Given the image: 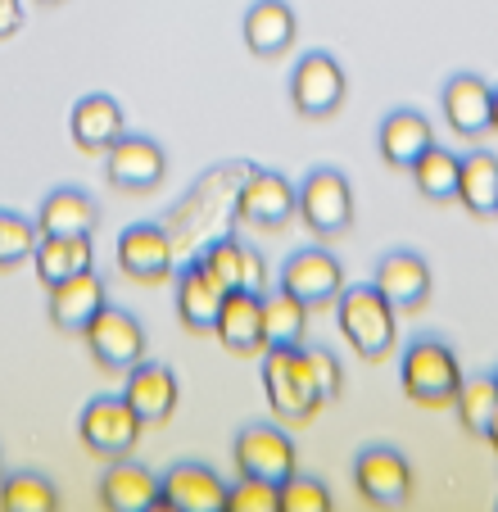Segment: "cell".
<instances>
[{"label":"cell","mask_w":498,"mask_h":512,"mask_svg":"<svg viewBox=\"0 0 498 512\" xmlns=\"http://www.w3.org/2000/svg\"><path fill=\"white\" fill-rule=\"evenodd\" d=\"M163 481V499L173 503L177 512H227V485L218 472L200 463H177Z\"/></svg>","instance_id":"obj_21"},{"label":"cell","mask_w":498,"mask_h":512,"mask_svg":"<svg viewBox=\"0 0 498 512\" xmlns=\"http://www.w3.org/2000/svg\"><path fill=\"white\" fill-rule=\"evenodd\" d=\"M236 472L240 476H259V481H290L295 476V445H290V435L281 426H245L236 435Z\"/></svg>","instance_id":"obj_9"},{"label":"cell","mask_w":498,"mask_h":512,"mask_svg":"<svg viewBox=\"0 0 498 512\" xmlns=\"http://www.w3.org/2000/svg\"><path fill=\"white\" fill-rule=\"evenodd\" d=\"M372 286L394 304V313H417L426 300H431L435 277H431V263H426L417 250H390V254H381V263H376Z\"/></svg>","instance_id":"obj_12"},{"label":"cell","mask_w":498,"mask_h":512,"mask_svg":"<svg viewBox=\"0 0 498 512\" xmlns=\"http://www.w3.org/2000/svg\"><path fill=\"white\" fill-rule=\"evenodd\" d=\"M295 213L317 241L345 236L349 223H354V186H349V177L340 168H313L295 186Z\"/></svg>","instance_id":"obj_3"},{"label":"cell","mask_w":498,"mask_h":512,"mask_svg":"<svg viewBox=\"0 0 498 512\" xmlns=\"http://www.w3.org/2000/svg\"><path fill=\"white\" fill-rule=\"evenodd\" d=\"M345 91H349L345 68L326 50H308L295 64V73H290V105L304 118H331L345 105Z\"/></svg>","instance_id":"obj_5"},{"label":"cell","mask_w":498,"mask_h":512,"mask_svg":"<svg viewBox=\"0 0 498 512\" xmlns=\"http://www.w3.org/2000/svg\"><path fill=\"white\" fill-rule=\"evenodd\" d=\"M485 440H489V445H494V449H498V413H494V422H489V431H485Z\"/></svg>","instance_id":"obj_39"},{"label":"cell","mask_w":498,"mask_h":512,"mask_svg":"<svg viewBox=\"0 0 498 512\" xmlns=\"http://www.w3.org/2000/svg\"><path fill=\"white\" fill-rule=\"evenodd\" d=\"M32 268L46 286L91 272V236H41L32 250Z\"/></svg>","instance_id":"obj_27"},{"label":"cell","mask_w":498,"mask_h":512,"mask_svg":"<svg viewBox=\"0 0 498 512\" xmlns=\"http://www.w3.org/2000/svg\"><path fill=\"white\" fill-rule=\"evenodd\" d=\"M227 512H281V485L240 476L236 485H227Z\"/></svg>","instance_id":"obj_34"},{"label":"cell","mask_w":498,"mask_h":512,"mask_svg":"<svg viewBox=\"0 0 498 512\" xmlns=\"http://www.w3.org/2000/svg\"><path fill=\"white\" fill-rule=\"evenodd\" d=\"M159 494H163L159 476L141 463H127V458H118L105 472V481H100V503H105L109 512H145Z\"/></svg>","instance_id":"obj_26"},{"label":"cell","mask_w":498,"mask_h":512,"mask_svg":"<svg viewBox=\"0 0 498 512\" xmlns=\"http://www.w3.org/2000/svg\"><path fill=\"white\" fill-rule=\"evenodd\" d=\"M399 386L417 408H449L462 390V363L449 340L422 336L403 349Z\"/></svg>","instance_id":"obj_1"},{"label":"cell","mask_w":498,"mask_h":512,"mask_svg":"<svg viewBox=\"0 0 498 512\" xmlns=\"http://www.w3.org/2000/svg\"><path fill=\"white\" fill-rule=\"evenodd\" d=\"M195 259L204 263V272H209L213 281H218L222 290H254V295H263V281H268V268H263V259L249 245H240L236 236H222V241H209Z\"/></svg>","instance_id":"obj_16"},{"label":"cell","mask_w":498,"mask_h":512,"mask_svg":"<svg viewBox=\"0 0 498 512\" xmlns=\"http://www.w3.org/2000/svg\"><path fill=\"white\" fill-rule=\"evenodd\" d=\"M240 32H245V46L254 50V55L272 59V55H286L290 46H295V10H290L286 0H254L245 10V23H240Z\"/></svg>","instance_id":"obj_22"},{"label":"cell","mask_w":498,"mask_h":512,"mask_svg":"<svg viewBox=\"0 0 498 512\" xmlns=\"http://www.w3.org/2000/svg\"><path fill=\"white\" fill-rule=\"evenodd\" d=\"M458 204L471 218H498V159L489 150H471L462 159Z\"/></svg>","instance_id":"obj_29"},{"label":"cell","mask_w":498,"mask_h":512,"mask_svg":"<svg viewBox=\"0 0 498 512\" xmlns=\"http://www.w3.org/2000/svg\"><path fill=\"white\" fill-rule=\"evenodd\" d=\"M68 132H73L77 150H87V155H105L109 145L127 132L123 127V109H118L114 96L96 91V96H82L68 114Z\"/></svg>","instance_id":"obj_20"},{"label":"cell","mask_w":498,"mask_h":512,"mask_svg":"<svg viewBox=\"0 0 498 512\" xmlns=\"http://www.w3.org/2000/svg\"><path fill=\"white\" fill-rule=\"evenodd\" d=\"M444 118H449V127L458 136H467V141H476V136L494 132V87H489L480 73H453L449 82H444Z\"/></svg>","instance_id":"obj_14"},{"label":"cell","mask_w":498,"mask_h":512,"mask_svg":"<svg viewBox=\"0 0 498 512\" xmlns=\"http://www.w3.org/2000/svg\"><path fill=\"white\" fill-rule=\"evenodd\" d=\"M213 336L231 354H263L268 349V340H263V295H254V290H227L218 322H213Z\"/></svg>","instance_id":"obj_17"},{"label":"cell","mask_w":498,"mask_h":512,"mask_svg":"<svg viewBox=\"0 0 498 512\" xmlns=\"http://www.w3.org/2000/svg\"><path fill=\"white\" fill-rule=\"evenodd\" d=\"M163 173H168V159H163L159 141H150V136L123 132L105 150V177L118 191H154L163 182Z\"/></svg>","instance_id":"obj_11"},{"label":"cell","mask_w":498,"mask_h":512,"mask_svg":"<svg viewBox=\"0 0 498 512\" xmlns=\"http://www.w3.org/2000/svg\"><path fill=\"white\" fill-rule=\"evenodd\" d=\"M354 485L367 503H376V508H399V503H408V494H412V467L399 449L372 445L358 454Z\"/></svg>","instance_id":"obj_10"},{"label":"cell","mask_w":498,"mask_h":512,"mask_svg":"<svg viewBox=\"0 0 498 512\" xmlns=\"http://www.w3.org/2000/svg\"><path fill=\"white\" fill-rule=\"evenodd\" d=\"M145 512H177V508H173V503H168V499H163V494H159V499H154Z\"/></svg>","instance_id":"obj_38"},{"label":"cell","mask_w":498,"mask_h":512,"mask_svg":"<svg viewBox=\"0 0 498 512\" xmlns=\"http://www.w3.org/2000/svg\"><path fill=\"white\" fill-rule=\"evenodd\" d=\"M100 309H105V281L96 272H77L50 286V322L59 331H82Z\"/></svg>","instance_id":"obj_23"},{"label":"cell","mask_w":498,"mask_h":512,"mask_svg":"<svg viewBox=\"0 0 498 512\" xmlns=\"http://www.w3.org/2000/svg\"><path fill=\"white\" fill-rule=\"evenodd\" d=\"M37 241H41L37 223H28L23 213L0 209V268H19V263H28L32 250H37Z\"/></svg>","instance_id":"obj_33"},{"label":"cell","mask_w":498,"mask_h":512,"mask_svg":"<svg viewBox=\"0 0 498 512\" xmlns=\"http://www.w3.org/2000/svg\"><path fill=\"white\" fill-rule=\"evenodd\" d=\"M123 399L136 408V417H141L145 426H159L173 417L177 408V377L173 368H163V363H136V368H127V386H123Z\"/></svg>","instance_id":"obj_19"},{"label":"cell","mask_w":498,"mask_h":512,"mask_svg":"<svg viewBox=\"0 0 498 512\" xmlns=\"http://www.w3.org/2000/svg\"><path fill=\"white\" fill-rule=\"evenodd\" d=\"M453 408H458L462 431L485 435L498 413V381L494 377H462V390H458V399H453Z\"/></svg>","instance_id":"obj_31"},{"label":"cell","mask_w":498,"mask_h":512,"mask_svg":"<svg viewBox=\"0 0 498 512\" xmlns=\"http://www.w3.org/2000/svg\"><path fill=\"white\" fill-rule=\"evenodd\" d=\"M494 381H498V368H494Z\"/></svg>","instance_id":"obj_42"},{"label":"cell","mask_w":498,"mask_h":512,"mask_svg":"<svg viewBox=\"0 0 498 512\" xmlns=\"http://www.w3.org/2000/svg\"><path fill=\"white\" fill-rule=\"evenodd\" d=\"M431 145H435V132H431V123H426V114H417V109H390V114L381 118L376 150H381L385 168H403V173H408V168L422 159V150H431Z\"/></svg>","instance_id":"obj_18"},{"label":"cell","mask_w":498,"mask_h":512,"mask_svg":"<svg viewBox=\"0 0 498 512\" xmlns=\"http://www.w3.org/2000/svg\"><path fill=\"white\" fill-rule=\"evenodd\" d=\"M118 268L141 286H159L173 277V236L159 223H132L118 236Z\"/></svg>","instance_id":"obj_13"},{"label":"cell","mask_w":498,"mask_h":512,"mask_svg":"<svg viewBox=\"0 0 498 512\" xmlns=\"http://www.w3.org/2000/svg\"><path fill=\"white\" fill-rule=\"evenodd\" d=\"M336 322L358 358H385L394 349V304L376 286H345L336 300Z\"/></svg>","instance_id":"obj_4"},{"label":"cell","mask_w":498,"mask_h":512,"mask_svg":"<svg viewBox=\"0 0 498 512\" xmlns=\"http://www.w3.org/2000/svg\"><path fill=\"white\" fill-rule=\"evenodd\" d=\"M41 5H59V0H41Z\"/></svg>","instance_id":"obj_41"},{"label":"cell","mask_w":498,"mask_h":512,"mask_svg":"<svg viewBox=\"0 0 498 512\" xmlns=\"http://www.w3.org/2000/svg\"><path fill=\"white\" fill-rule=\"evenodd\" d=\"M281 290H290L308 309H326V304H336L340 290H345V268H340V259L326 254L322 245H308V250L286 259V268H281Z\"/></svg>","instance_id":"obj_7"},{"label":"cell","mask_w":498,"mask_h":512,"mask_svg":"<svg viewBox=\"0 0 498 512\" xmlns=\"http://www.w3.org/2000/svg\"><path fill=\"white\" fill-rule=\"evenodd\" d=\"M82 336H87V349L100 368H136L145 358L141 322H136L127 309H114V304H105V309L82 327Z\"/></svg>","instance_id":"obj_8"},{"label":"cell","mask_w":498,"mask_h":512,"mask_svg":"<svg viewBox=\"0 0 498 512\" xmlns=\"http://www.w3.org/2000/svg\"><path fill=\"white\" fill-rule=\"evenodd\" d=\"M489 118H494V132H498V87H494V114Z\"/></svg>","instance_id":"obj_40"},{"label":"cell","mask_w":498,"mask_h":512,"mask_svg":"<svg viewBox=\"0 0 498 512\" xmlns=\"http://www.w3.org/2000/svg\"><path fill=\"white\" fill-rule=\"evenodd\" d=\"M308 331V304L295 300L290 290H277V295H263V340L272 345H304Z\"/></svg>","instance_id":"obj_30"},{"label":"cell","mask_w":498,"mask_h":512,"mask_svg":"<svg viewBox=\"0 0 498 512\" xmlns=\"http://www.w3.org/2000/svg\"><path fill=\"white\" fill-rule=\"evenodd\" d=\"M281 512H331V490L313 476L281 481Z\"/></svg>","instance_id":"obj_36"},{"label":"cell","mask_w":498,"mask_h":512,"mask_svg":"<svg viewBox=\"0 0 498 512\" xmlns=\"http://www.w3.org/2000/svg\"><path fill=\"white\" fill-rule=\"evenodd\" d=\"M0 512H59V494L46 476L19 472L0 481Z\"/></svg>","instance_id":"obj_32"},{"label":"cell","mask_w":498,"mask_h":512,"mask_svg":"<svg viewBox=\"0 0 498 512\" xmlns=\"http://www.w3.org/2000/svg\"><path fill=\"white\" fill-rule=\"evenodd\" d=\"M295 213V186L272 168H254L236 191V218L249 227H281Z\"/></svg>","instance_id":"obj_15"},{"label":"cell","mask_w":498,"mask_h":512,"mask_svg":"<svg viewBox=\"0 0 498 512\" xmlns=\"http://www.w3.org/2000/svg\"><path fill=\"white\" fill-rule=\"evenodd\" d=\"M100 223V209L87 191H73V186H59L41 200L37 213V232L41 236H91Z\"/></svg>","instance_id":"obj_25"},{"label":"cell","mask_w":498,"mask_h":512,"mask_svg":"<svg viewBox=\"0 0 498 512\" xmlns=\"http://www.w3.org/2000/svg\"><path fill=\"white\" fill-rule=\"evenodd\" d=\"M263 395H268L277 422H286V426L313 422L317 408H322V399H317L313 377H308L304 345H272V349H263Z\"/></svg>","instance_id":"obj_2"},{"label":"cell","mask_w":498,"mask_h":512,"mask_svg":"<svg viewBox=\"0 0 498 512\" xmlns=\"http://www.w3.org/2000/svg\"><path fill=\"white\" fill-rule=\"evenodd\" d=\"M222 300H227V290L204 272V263L200 259L186 263L182 277H177V318H182V327L186 331H213Z\"/></svg>","instance_id":"obj_24"},{"label":"cell","mask_w":498,"mask_h":512,"mask_svg":"<svg viewBox=\"0 0 498 512\" xmlns=\"http://www.w3.org/2000/svg\"><path fill=\"white\" fill-rule=\"evenodd\" d=\"M23 28V0H0V41Z\"/></svg>","instance_id":"obj_37"},{"label":"cell","mask_w":498,"mask_h":512,"mask_svg":"<svg viewBox=\"0 0 498 512\" xmlns=\"http://www.w3.org/2000/svg\"><path fill=\"white\" fill-rule=\"evenodd\" d=\"M304 363H308V377H313V390H317V399H322V408L336 404L340 390H345V372H340L336 354H331V349H317V345H304Z\"/></svg>","instance_id":"obj_35"},{"label":"cell","mask_w":498,"mask_h":512,"mask_svg":"<svg viewBox=\"0 0 498 512\" xmlns=\"http://www.w3.org/2000/svg\"><path fill=\"white\" fill-rule=\"evenodd\" d=\"M141 417L127 399H91L82 408V422H77V435H82V445L100 458H127L141 440Z\"/></svg>","instance_id":"obj_6"},{"label":"cell","mask_w":498,"mask_h":512,"mask_svg":"<svg viewBox=\"0 0 498 512\" xmlns=\"http://www.w3.org/2000/svg\"><path fill=\"white\" fill-rule=\"evenodd\" d=\"M408 173H412V186H417L422 200L453 204L458 200V182H462V155H453L444 145H431V150H422V159H417Z\"/></svg>","instance_id":"obj_28"}]
</instances>
